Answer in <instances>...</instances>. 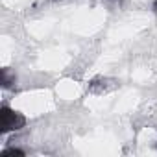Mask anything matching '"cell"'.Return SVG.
I'll return each instance as SVG.
<instances>
[{"label": "cell", "instance_id": "6da1fadb", "mask_svg": "<svg viewBox=\"0 0 157 157\" xmlns=\"http://www.w3.org/2000/svg\"><path fill=\"white\" fill-rule=\"evenodd\" d=\"M24 124H26V118H24L21 113L10 109V107H6V105L0 109V128H2V133L17 131V129H21Z\"/></svg>", "mask_w": 157, "mask_h": 157}, {"label": "cell", "instance_id": "7a4b0ae2", "mask_svg": "<svg viewBox=\"0 0 157 157\" xmlns=\"http://www.w3.org/2000/svg\"><path fill=\"white\" fill-rule=\"evenodd\" d=\"M113 87H115V83H113L111 80H107V78H98V80L91 82L89 91L94 93V94H104V93H107V91L113 89Z\"/></svg>", "mask_w": 157, "mask_h": 157}, {"label": "cell", "instance_id": "3957f363", "mask_svg": "<svg viewBox=\"0 0 157 157\" xmlns=\"http://www.w3.org/2000/svg\"><path fill=\"white\" fill-rule=\"evenodd\" d=\"M11 83H15V76L10 78L8 70H2V85H4V87H11Z\"/></svg>", "mask_w": 157, "mask_h": 157}, {"label": "cell", "instance_id": "277c9868", "mask_svg": "<svg viewBox=\"0 0 157 157\" xmlns=\"http://www.w3.org/2000/svg\"><path fill=\"white\" fill-rule=\"evenodd\" d=\"M4 155H24V151L17 150V148H8V150H4Z\"/></svg>", "mask_w": 157, "mask_h": 157}, {"label": "cell", "instance_id": "5b68a950", "mask_svg": "<svg viewBox=\"0 0 157 157\" xmlns=\"http://www.w3.org/2000/svg\"><path fill=\"white\" fill-rule=\"evenodd\" d=\"M109 4H113V6H118V4H122V0H107Z\"/></svg>", "mask_w": 157, "mask_h": 157}, {"label": "cell", "instance_id": "8992f818", "mask_svg": "<svg viewBox=\"0 0 157 157\" xmlns=\"http://www.w3.org/2000/svg\"><path fill=\"white\" fill-rule=\"evenodd\" d=\"M153 11L157 13V0H155V4H153Z\"/></svg>", "mask_w": 157, "mask_h": 157}]
</instances>
